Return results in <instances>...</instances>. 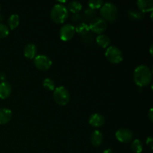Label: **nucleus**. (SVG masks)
<instances>
[{
	"instance_id": "1",
	"label": "nucleus",
	"mask_w": 153,
	"mask_h": 153,
	"mask_svg": "<svg viewBox=\"0 0 153 153\" xmlns=\"http://www.w3.org/2000/svg\"><path fill=\"white\" fill-rule=\"evenodd\" d=\"M133 79L134 83L140 88L148 86L152 80V71L148 66L140 64L134 69Z\"/></svg>"
},
{
	"instance_id": "2",
	"label": "nucleus",
	"mask_w": 153,
	"mask_h": 153,
	"mask_svg": "<svg viewBox=\"0 0 153 153\" xmlns=\"http://www.w3.org/2000/svg\"><path fill=\"white\" fill-rule=\"evenodd\" d=\"M50 16L54 22L57 24H62L68 18L69 11L64 4H56L51 9Z\"/></svg>"
},
{
	"instance_id": "3",
	"label": "nucleus",
	"mask_w": 153,
	"mask_h": 153,
	"mask_svg": "<svg viewBox=\"0 0 153 153\" xmlns=\"http://www.w3.org/2000/svg\"><path fill=\"white\" fill-rule=\"evenodd\" d=\"M100 14L106 22H114L117 19L118 8L114 3L105 2L100 8Z\"/></svg>"
},
{
	"instance_id": "4",
	"label": "nucleus",
	"mask_w": 153,
	"mask_h": 153,
	"mask_svg": "<svg viewBox=\"0 0 153 153\" xmlns=\"http://www.w3.org/2000/svg\"><path fill=\"white\" fill-rule=\"evenodd\" d=\"M53 99L55 102L59 105H66L70 102V93L64 87H58L53 91Z\"/></svg>"
},
{
	"instance_id": "5",
	"label": "nucleus",
	"mask_w": 153,
	"mask_h": 153,
	"mask_svg": "<svg viewBox=\"0 0 153 153\" xmlns=\"http://www.w3.org/2000/svg\"><path fill=\"white\" fill-rule=\"evenodd\" d=\"M105 56L111 64H120L123 60V55L120 49L115 46H110L106 49Z\"/></svg>"
},
{
	"instance_id": "6",
	"label": "nucleus",
	"mask_w": 153,
	"mask_h": 153,
	"mask_svg": "<svg viewBox=\"0 0 153 153\" xmlns=\"http://www.w3.org/2000/svg\"><path fill=\"white\" fill-rule=\"evenodd\" d=\"M88 25H89L90 31L95 33V34H97L98 35L105 32L108 28L107 22L105 19H103L102 18L100 17L95 18Z\"/></svg>"
},
{
	"instance_id": "7",
	"label": "nucleus",
	"mask_w": 153,
	"mask_h": 153,
	"mask_svg": "<svg viewBox=\"0 0 153 153\" xmlns=\"http://www.w3.org/2000/svg\"><path fill=\"white\" fill-rule=\"evenodd\" d=\"M34 64L39 70L46 71L52 67V61L46 55H39L34 58Z\"/></svg>"
},
{
	"instance_id": "8",
	"label": "nucleus",
	"mask_w": 153,
	"mask_h": 153,
	"mask_svg": "<svg viewBox=\"0 0 153 153\" xmlns=\"http://www.w3.org/2000/svg\"><path fill=\"white\" fill-rule=\"evenodd\" d=\"M76 30H75V26L72 24L67 23L62 25L59 31V37L61 40L64 42L69 41L71 40L75 35Z\"/></svg>"
},
{
	"instance_id": "9",
	"label": "nucleus",
	"mask_w": 153,
	"mask_h": 153,
	"mask_svg": "<svg viewBox=\"0 0 153 153\" xmlns=\"http://www.w3.org/2000/svg\"><path fill=\"white\" fill-rule=\"evenodd\" d=\"M133 132L128 128H121L118 129L115 133V137L117 140L123 143H128L133 139Z\"/></svg>"
},
{
	"instance_id": "10",
	"label": "nucleus",
	"mask_w": 153,
	"mask_h": 153,
	"mask_svg": "<svg viewBox=\"0 0 153 153\" xmlns=\"http://www.w3.org/2000/svg\"><path fill=\"white\" fill-rule=\"evenodd\" d=\"M88 123L93 127H101L105 123V118L100 113H94L90 116Z\"/></svg>"
},
{
	"instance_id": "11",
	"label": "nucleus",
	"mask_w": 153,
	"mask_h": 153,
	"mask_svg": "<svg viewBox=\"0 0 153 153\" xmlns=\"http://www.w3.org/2000/svg\"><path fill=\"white\" fill-rule=\"evenodd\" d=\"M137 6L138 10L142 13L151 12L153 10V1L152 0H137Z\"/></svg>"
},
{
	"instance_id": "12",
	"label": "nucleus",
	"mask_w": 153,
	"mask_h": 153,
	"mask_svg": "<svg viewBox=\"0 0 153 153\" xmlns=\"http://www.w3.org/2000/svg\"><path fill=\"white\" fill-rule=\"evenodd\" d=\"M12 93V87L7 82H1L0 83V99L5 100L8 98Z\"/></svg>"
},
{
	"instance_id": "13",
	"label": "nucleus",
	"mask_w": 153,
	"mask_h": 153,
	"mask_svg": "<svg viewBox=\"0 0 153 153\" xmlns=\"http://www.w3.org/2000/svg\"><path fill=\"white\" fill-rule=\"evenodd\" d=\"M37 48L34 43H28L23 49L24 56L28 59H34L37 56Z\"/></svg>"
},
{
	"instance_id": "14",
	"label": "nucleus",
	"mask_w": 153,
	"mask_h": 153,
	"mask_svg": "<svg viewBox=\"0 0 153 153\" xmlns=\"http://www.w3.org/2000/svg\"><path fill=\"white\" fill-rule=\"evenodd\" d=\"M12 118V111L6 108H0V125H5Z\"/></svg>"
},
{
	"instance_id": "15",
	"label": "nucleus",
	"mask_w": 153,
	"mask_h": 153,
	"mask_svg": "<svg viewBox=\"0 0 153 153\" xmlns=\"http://www.w3.org/2000/svg\"><path fill=\"white\" fill-rule=\"evenodd\" d=\"M96 43H97L99 46L103 49H107L111 44V39L108 36L105 35L104 34H99L96 37Z\"/></svg>"
},
{
	"instance_id": "16",
	"label": "nucleus",
	"mask_w": 153,
	"mask_h": 153,
	"mask_svg": "<svg viewBox=\"0 0 153 153\" xmlns=\"http://www.w3.org/2000/svg\"><path fill=\"white\" fill-rule=\"evenodd\" d=\"M103 141V135L101 131L99 130H96L91 134V144L95 147L101 146Z\"/></svg>"
},
{
	"instance_id": "17",
	"label": "nucleus",
	"mask_w": 153,
	"mask_h": 153,
	"mask_svg": "<svg viewBox=\"0 0 153 153\" xmlns=\"http://www.w3.org/2000/svg\"><path fill=\"white\" fill-rule=\"evenodd\" d=\"M82 19L85 21L84 22H85V23L89 22L90 23V22H92L95 18H97V12H96V10H92V9L88 8L86 9V10H85V11H84L83 14H82Z\"/></svg>"
},
{
	"instance_id": "18",
	"label": "nucleus",
	"mask_w": 153,
	"mask_h": 153,
	"mask_svg": "<svg viewBox=\"0 0 153 153\" xmlns=\"http://www.w3.org/2000/svg\"><path fill=\"white\" fill-rule=\"evenodd\" d=\"M67 8L73 13H79L82 9V4L79 1H72L68 3Z\"/></svg>"
},
{
	"instance_id": "19",
	"label": "nucleus",
	"mask_w": 153,
	"mask_h": 153,
	"mask_svg": "<svg viewBox=\"0 0 153 153\" xmlns=\"http://www.w3.org/2000/svg\"><path fill=\"white\" fill-rule=\"evenodd\" d=\"M128 16L131 20L137 21L141 20L144 18V13L137 9H130L128 11Z\"/></svg>"
},
{
	"instance_id": "20",
	"label": "nucleus",
	"mask_w": 153,
	"mask_h": 153,
	"mask_svg": "<svg viewBox=\"0 0 153 153\" xmlns=\"http://www.w3.org/2000/svg\"><path fill=\"white\" fill-rule=\"evenodd\" d=\"M75 30H76V32H77L81 36L85 35V34H88L91 31H90L89 25L84 22H79V24H77V25L75 27Z\"/></svg>"
},
{
	"instance_id": "21",
	"label": "nucleus",
	"mask_w": 153,
	"mask_h": 153,
	"mask_svg": "<svg viewBox=\"0 0 153 153\" xmlns=\"http://www.w3.org/2000/svg\"><path fill=\"white\" fill-rule=\"evenodd\" d=\"M19 22H20V19H19V16L18 14H12L9 16L8 20H7V24H8L9 29H15L17 28L19 25Z\"/></svg>"
},
{
	"instance_id": "22",
	"label": "nucleus",
	"mask_w": 153,
	"mask_h": 153,
	"mask_svg": "<svg viewBox=\"0 0 153 153\" xmlns=\"http://www.w3.org/2000/svg\"><path fill=\"white\" fill-rule=\"evenodd\" d=\"M143 143L141 140L139 139H135L132 141L131 144V149L133 152L134 153H141L143 151Z\"/></svg>"
},
{
	"instance_id": "23",
	"label": "nucleus",
	"mask_w": 153,
	"mask_h": 153,
	"mask_svg": "<svg viewBox=\"0 0 153 153\" xmlns=\"http://www.w3.org/2000/svg\"><path fill=\"white\" fill-rule=\"evenodd\" d=\"M43 86L46 90L49 91H54V90L56 88L55 87V83L52 79L47 78L45 79L43 82Z\"/></svg>"
},
{
	"instance_id": "24",
	"label": "nucleus",
	"mask_w": 153,
	"mask_h": 153,
	"mask_svg": "<svg viewBox=\"0 0 153 153\" xmlns=\"http://www.w3.org/2000/svg\"><path fill=\"white\" fill-rule=\"evenodd\" d=\"M103 4H104V1L102 0H90L88 1V5L89 8L94 10L101 8Z\"/></svg>"
},
{
	"instance_id": "25",
	"label": "nucleus",
	"mask_w": 153,
	"mask_h": 153,
	"mask_svg": "<svg viewBox=\"0 0 153 153\" xmlns=\"http://www.w3.org/2000/svg\"><path fill=\"white\" fill-rule=\"evenodd\" d=\"M10 32V29H9L8 26L4 23L0 22V39L5 38L7 37Z\"/></svg>"
},
{
	"instance_id": "26",
	"label": "nucleus",
	"mask_w": 153,
	"mask_h": 153,
	"mask_svg": "<svg viewBox=\"0 0 153 153\" xmlns=\"http://www.w3.org/2000/svg\"><path fill=\"white\" fill-rule=\"evenodd\" d=\"M94 36H93L92 33L91 32L82 36V42L86 45H91L94 41Z\"/></svg>"
},
{
	"instance_id": "27",
	"label": "nucleus",
	"mask_w": 153,
	"mask_h": 153,
	"mask_svg": "<svg viewBox=\"0 0 153 153\" xmlns=\"http://www.w3.org/2000/svg\"><path fill=\"white\" fill-rule=\"evenodd\" d=\"M82 19V16L79 13H73L72 16V20L73 22H79Z\"/></svg>"
},
{
	"instance_id": "28",
	"label": "nucleus",
	"mask_w": 153,
	"mask_h": 153,
	"mask_svg": "<svg viewBox=\"0 0 153 153\" xmlns=\"http://www.w3.org/2000/svg\"><path fill=\"white\" fill-rule=\"evenodd\" d=\"M146 143L147 144V146L150 148V149H153V138L152 136H149L147 137L146 140Z\"/></svg>"
},
{
	"instance_id": "29",
	"label": "nucleus",
	"mask_w": 153,
	"mask_h": 153,
	"mask_svg": "<svg viewBox=\"0 0 153 153\" xmlns=\"http://www.w3.org/2000/svg\"><path fill=\"white\" fill-rule=\"evenodd\" d=\"M152 108H151L150 109H149V114H148V117H149V119L150 120L151 122H152L153 121V113H152Z\"/></svg>"
},
{
	"instance_id": "30",
	"label": "nucleus",
	"mask_w": 153,
	"mask_h": 153,
	"mask_svg": "<svg viewBox=\"0 0 153 153\" xmlns=\"http://www.w3.org/2000/svg\"><path fill=\"white\" fill-rule=\"evenodd\" d=\"M5 79H6V75L4 74V73H0V80H1V82H4Z\"/></svg>"
},
{
	"instance_id": "31",
	"label": "nucleus",
	"mask_w": 153,
	"mask_h": 153,
	"mask_svg": "<svg viewBox=\"0 0 153 153\" xmlns=\"http://www.w3.org/2000/svg\"><path fill=\"white\" fill-rule=\"evenodd\" d=\"M102 153H114V152L111 149H106L105 150L103 151Z\"/></svg>"
},
{
	"instance_id": "32",
	"label": "nucleus",
	"mask_w": 153,
	"mask_h": 153,
	"mask_svg": "<svg viewBox=\"0 0 153 153\" xmlns=\"http://www.w3.org/2000/svg\"><path fill=\"white\" fill-rule=\"evenodd\" d=\"M152 46H153V45L151 44L150 47H149V50H150V55H152Z\"/></svg>"
},
{
	"instance_id": "33",
	"label": "nucleus",
	"mask_w": 153,
	"mask_h": 153,
	"mask_svg": "<svg viewBox=\"0 0 153 153\" xmlns=\"http://www.w3.org/2000/svg\"><path fill=\"white\" fill-rule=\"evenodd\" d=\"M0 10H1V5H0Z\"/></svg>"
}]
</instances>
